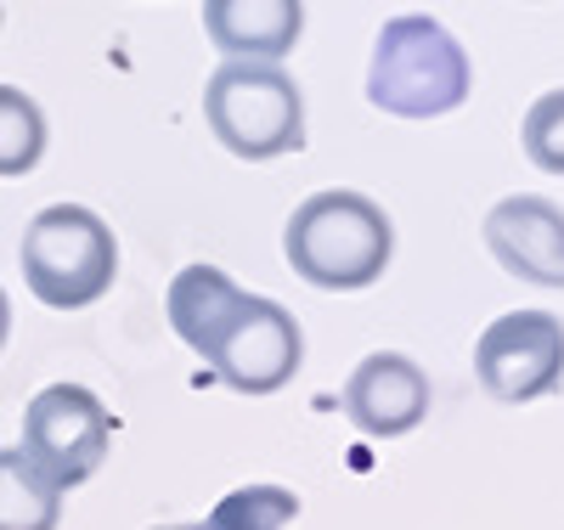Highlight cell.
Wrapping results in <instances>:
<instances>
[{"mask_svg": "<svg viewBox=\"0 0 564 530\" xmlns=\"http://www.w3.org/2000/svg\"><path fill=\"white\" fill-rule=\"evenodd\" d=\"M153 530H204V524H153Z\"/></svg>", "mask_w": 564, "mask_h": 530, "instance_id": "obj_16", "label": "cell"}, {"mask_svg": "<svg viewBox=\"0 0 564 530\" xmlns=\"http://www.w3.org/2000/svg\"><path fill=\"white\" fill-rule=\"evenodd\" d=\"M45 159V113L29 90L0 85V175L18 181Z\"/></svg>", "mask_w": 564, "mask_h": 530, "instance_id": "obj_12", "label": "cell"}, {"mask_svg": "<svg viewBox=\"0 0 564 530\" xmlns=\"http://www.w3.org/2000/svg\"><path fill=\"white\" fill-rule=\"evenodd\" d=\"M164 311L175 339L193 356H204L209 372L238 396H276L305 361L300 322L276 300L238 288L220 266L175 271Z\"/></svg>", "mask_w": 564, "mask_h": 530, "instance_id": "obj_1", "label": "cell"}, {"mask_svg": "<svg viewBox=\"0 0 564 530\" xmlns=\"http://www.w3.org/2000/svg\"><path fill=\"white\" fill-rule=\"evenodd\" d=\"M7 333H12V300H7V288H0V350H7Z\"/></svg>", "mask_w": 564, "mask_h": 530, "instance_id": "obj_15", "label": "cell"}, {"mask_svg": "<svg viewBox=\"0 0 564 530\" xmlns=\"http://www.w3.org/2000/svg\"><path fill=\"white\" fill-rule=\"evenodd\" d=\"M204 34L220 57L282 63L305 34V0H204Z\"/></svg>", "mask_w": 564, "mask_h": 530, "instance_id": "obj_10", "label": "cell"}, {"mask_svg": "<svg viewBox=\"0 0 564 530\" xmlns=\"http://www.w3.org/2000/svg\"><path fill=\"white\" fill-rule=\"evenodd\" d=\"M300 519V497L289 486H238V491H226L204 530H289Z\"/></svg>", "mask_w": 564, "mask_h": 530, "instance_id": "obj_13", "label": "cell"}, {"mask_svg": "<svg viewBox=\"0 0 564 530\" xmlns=\"http://www.w3.org/2000/svg\"><path fill=\"white\" fill-rule=\"evenodd\" d=\"M486 249L491 260L536 288H564V209L531 192L497 198L486 215Z\"/></svg>", "mask_w": 564, "mask_h": 530, "instance_id": "obj_9", "label": "cell"}, {"mask_svg": "<svg viewBox=\"0 0 564 530\" xmlns=\"http://www.w3.org/2000/svg\"><path fill=\"white\" fill-rule=\"evenodd\" d=\"M204 119L231 159H282L305 148V96L282 63L226 57L204 85Z\"/></svg>", "mask_w": 564, "mask_h": 530, "instance_id": "obj_4", "label": "cell"}, {"mask_svg": "<svg viewBox=\"0 0 564 530\" xmlns=\"http://www.w3.org/2000/svg\"><path fill=\"white\" fill-rule=\"evenodd\" d=\"M475 378L491 401H542L564 383V322L553 311H508L475 345Z\"/></svg>", "mask_w": 564, "mask_h": 530, "instance_id": "obj_7", "label": "cell"}, {"mask_svg": "<svg viewBox=\"0 0 564 530\" xmlns=\"http://www.w3.org/2000/svg\"><path fill=\"white\" fill-rule=\"evenodd\" d=\"M57 524H63V491L23 457V446L0 452V530H57Z\"/></svg>", "mask_w": 564, "mask_h": 530, "instance_id": "obj_11", "label": "cell"}, {"mask_svg": "<svg viewBox=\"0 0 564 530\" xmlns=\"http://www.w3.org/2000/svg\"><path fill=\"white\" fill-rule=\"evenodd\" d=\"M475 68L457 34L435 18H390L372 40L367 63V102L395 119H446L468 102Z\"/></svg>", "mask_w": 564, "mask_h": 530, "instance_id": "obj_3", "label": "cell"}, {"mask_svg": "<svg viewBox=\"0 0 564 530\" xmlns=\"http://www.w3.org/2000/svg\"><path fill=\"white\" fill-rule=\"evenodd\" d=\"M23 282L40 305L52 311H85L97 305L119 277V244L97 209L85 204H52L40 209L18 249Z\"/></svg>", "mask_w": 564, "mask_h": 530, "instance_id": "obj_5", "label": "cell"}, {"mask_svg": "<svg viewBox=\"0 0 564 530\" xmlns=\"http://www.w3.org/2000/svg\"><path fill=\"white\" fill-rule=\"evenodd\" d=\"M282 255H289L300 282L327 288V294H356V288H372L384 277L395 255V226L367 192L327 186L289 215Z\"/></svg>", "mask_w": 564, "mask_h": 530, "instance_id": "obj_2", "label": "cell"}, {"mask_svg": "<svg viewBox=\"0 0 564 530\" xmlns=\"http://www.w3.org/2000/svg\"><path fill=\"white\" fill-rule=\"evenodd\" d=\"M108 446H113V418L85 383H45L23 407V457L57 491L85 486L108 463Z\"/></svg>", "mask_w": 564, "mask_h": 530, "instance_id": "obj_6", "label": "cell"}, {"mask_svg": "<svg viewBox=\"0 0 564 530\" xmlns=\"http://www.w3.org/2000/svg\"><path fill=\"white\" fill-rule=\"evenodd\" d=\"M345 418L372 441H395L430 418V372L401 350H372L356 361V372L339 390Z\"/></svg>", "mask_w": 564, "mask_h": 530, "instance_id": "obj_8", "label": "cell"}, {"mask_svg": "<svg viewBox=\"0 0 564 530\" xmlns=\"http://www.w3.org/2000/svg\"><path fill=\"white\" fill-rule=\"evenodd\" d=\"M520 148L542 175H564V85L542 90L520 119Z\"/></svg>", "mask_w": 564, "mask_h": 530, "instance_id": "obj_14", "label": "cell"}]
</instances>
